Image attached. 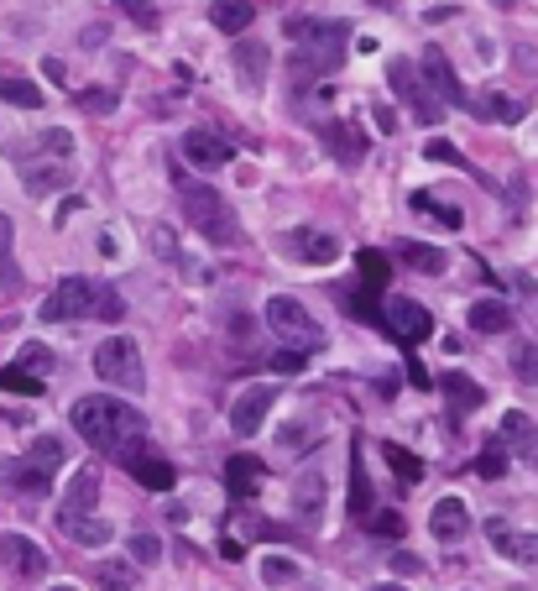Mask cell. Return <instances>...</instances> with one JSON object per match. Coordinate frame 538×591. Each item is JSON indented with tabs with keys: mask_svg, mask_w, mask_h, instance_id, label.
<instances>
[{
	"mask_svg": "<svg viewBox=\"0 0 538 591\" xmlns=\"http://www.w3.org/2000/svg\"><path fill=\"white\" fill-rule=\"evenodd\" d=\"M79 105L89 110V116H105V110L121 105V95H115V89H105V84H95V89H79Z\"/></svg>",
	"mask_w": 538,
	"mask_h": 591,
	"instance_id": "60d3db41",
	"label": "cell"
},
{
	"mask_svg": "<svg viewBox=\"0 0 538 591\" xmlns=\"http://www.w3.org/2000/svg\"><path fill=\"white\" fill-rule=\"evenodd\" d=\"M429 529H434L439 544H455V539L471 534V508H465L460 497H439L434 513H429Z\"/></svg>",
	"mask_w": 538,
	"mask_h": 591,
	"instance_id": "9a60e30c",
	"label": "cell"
},
{
	"mask_svg": "<svg viewBox=\"0 0 538 591\" xmlns=\"http://www.w3.org/2000/svg\"><path fill=\"white\" fill-rule=\"evenodd\" d=\"M507 471V445L502 440H491L481 456H476V476H486V482H497V476Z\"/></svg>",
	"mask_w": 538,
	"mask_h": 591,
	"instance_id": "ab89813d",
	"label": "cell"
},
{
	"mask_svg": "<svg viewBox=\"0 0 538 591\" xmlns=\"http://www.w3.org/2000/svg\"><path fill=\"white\" fill-rule=\"evenodd\" d=\"M429 157H434V163H465V157H460L450 142H429Z\"/></svg>",
	"mask_w": 538,
	"mask_h": 591,
	"instance_id": "f907efd6",
	"label": "cell"
},
{
	"mask_svg": "<svg viewBox=\"0 0 538 591\" xmlns=\"http://www.w3.org/2000/svg\"><path fill=\"white\" fill-rule=\"evenodd\" d=\"M267 325H272V335L277 340H288L293 351H319L324 346V330H319V320L309 309H303L298 299H288V293H277V299H267Z\"/></svg>",
	"mask_w": 538,
	"mask_h": 591,
	"instance_id": "5b68a950",
	"label": "cell"
},
{
	"mask_svg": "<svg viewBox=\"0 0 538 591\" xmlns=\"http://www.w3.org/2000/svg\"><path fill=\"white\" fill-rule=\"evenodd\" d=\"M288 42H293V74L298 79H324L345 63L350 21H314V16H288Z\"/></svg>",
	"mask_w": 538,
	"mask_h": 591,
	"instance_id": "7a4b0ae2",
	"label": "cell"
},
{
	"mask_svg": "<svg viewBox=\"0 0 538 591\" xmlns=\"http://www.w3.org/2000/svg\"><path fill=\"white\" fill-rule=\"evenodd\" d=\"M471 330H481V335H507V330H512V304H502V299H476V304H471Z\"/></svg>",
	"mask_w": 538,
	"mask_h": 591,
	"instance_id": "cb8c5ba5",
	"label": "cell"
},
{
	"mask_svg": "<svg viewBox=\"0 0 538 591\" xmlns=\"http://www.w3.org/2000/svg\"><path fill=\"white\" fill-rule=\"evenodd\" d=\"M272 367H277V372H303V367H309V351H293V346H283V351L272 356Z\"/></svg>",
	"mask_w": 538,
	"mask_h": 591,
	"instance_id": "681fc988",
	"label": "cell"
},
{
	"mask_svg": "<svg viewBox=\"0 0 538 591\" xmlns=\"http://www.w3.org/2000/svg\"><path fill=\"white\" fill-rule=\"evenodd\" d=\"M63 456H68V450H63V440H58V435H37V440H32V450H27V461H32L37 471H48V476L63 466Z\"/></svg>",
	"mask_w": 538,
	"mask_h": 591,
	"instance_id": "e575fe53",
	"label": "cell"
},
{
	"mask_svg": "<svg viewBox=\"0 0 538 591\" xmlns=\"http://www.w3.org/2000/svg\"><path fill=\"white\" fill-rule=\"evenodd\" d=\"M0 100H11L21 110H37L42 105V89L32 79H11V74H0Z\"/></svg>",
	"mask_w": 538,
	"mask_h": 591,
	"instance_id": "74e56055",
	"label": "cell"
},
{
	"mask_svg": "<svg viewBox=\"0 0 538 591\" xmlns=\"http://www.w3.org/2000/svg\"><path fill=\"white\" fill-rule=\"evenodd\" d=\"M366 529H371V534H382V539H397V534H403V518H397V513H371V518H366Z\"/></svg>",
	"mask_w": 538,
	"mask_h": 591,
	"instance_id": "7dc6e473",
	"label": "cell"
},
{
	"mask_svg": "<svg viewBox=\"0 0 538 591\" xmlns=\"http://www.w3.org/2000/svg\"><path fill=\"white\" fill-rule=\"evenodd\" d=\"M512 372H518L523 388H538V346L533 340H518V346H512Z\"/></svg>",
	"mask_w": 538,
	"mask_h": 591,
	"instance_id": "f35d334b",
	"label": "cell"
},
{
	"mask_svg": "<svg viewBox=\"0 0 538 591\" xmlns=\"http://www.w3.org/2000/svg\"><path fill=\"white\" fill-rule=\"evenodd\" d=\"M382 325L397 335V340H408V346H418V340H429L434 335V314L418 304V299H387L382 309Z\"/></svg>",
	"mask_w": 538,
	"mask_h": 591,
	"instance_id": "8fae6325",
	"label": "cell"
},
{
	"mask_svg": "<svg viewBox=\"0 0 538 591\" xmlns=\"http://www.w3.org/2000/svg\"><path fill=\"white\" fill-rule=\"evenodd\" d=\"M377 591H403V586H397V581H382V586H377Z\"/></svg>",
	"mask_w": 538,
	"mask_h": 591,
	"instance_id": "11a10c76",
	"label": "cell"
},
{
	"mask_svg": "<svg viewBox=\"0 0 538 591\" xmlns=\"http://www.w3.org/2000/svg\"><path fill=\"white\" fill-rule=\"evenodd\" d=\"M32 152H53V157H68V152H74V136H68V131H42V136H32V142H21L16 147V157H32Z\"/></svg>",
	"mask_w": 538,
	"mask_h": 591,
	"instance_id": "8d00e7d4",
	"label": "cell"
},
{
	"mask_svg": "<svg viewBox=\"0 0 538 591\" xmlns=\"http://www.w3.org/2000/svg\"><path fill=\"white\" fill-rule=\"evenodd\" d=\"M74 429L95 445V450H105V456H121L126 445H136V440H147V419L136 414L131 403H121V398H110V393H95V398H79L74 403Z\"/></svg>",
	"mask_w": 538,
	"mask_h": 591,
	"instance_id": "6da1fadb",
	"label": "cell"
},
{
	"mask_svg": "<svg viewBox=\"0 0 538 591\" xmlns=\"http://www.w3.org/2000/svg\"><path fill=\"white\" fill-rule=\"evenodd\" d=\"M486 539H491V550L502 560H512V565H538V534H523V529L502 524V518H491Z\"/></svg>",
	"mask_w": 538,
	"mask_h": 591,
	"instance_id": "5bb4252c",
	"label": "cell"
},
{
	"mask_svg": "<svg viewBox=\"0 0 538 591\" xmlns=\"http://www.w3.org/2000/svg\"><path fill=\"white\" fill-rule=\"evenodd\" d=\"M387 84L397 89V100H403V105H408V110H413V116L424 121V126H439L444 105L429 95L424 74H413V63H408V58H392V63H387Z\"/></svg>",
	"mask_w": 538,
	"mask_h": 591,
	"instance_id": "8992f818",
	"label": "cell"
},
{
	"mask_svg": "<svg viewBox=\"0 0 538 591\" xmlns=\"http://www.w3.org/2000/svg\"><path fill=\"white\" fill-rule=\"evenodd\" d=\"M95 581H100L105 591H136V565H126V560H100V565H95Z\"/></svg>",
	"mask_w": 538,
	"mask_h": 591,
	"instance_id": "d590c367",
	"label": "cell"
},
{
	"mask_svg": "<svg viewBox=\"0 0 538 591\" xmlns=\"http://www.w3.org/2000/svg\"><path fill=\"white\" fill-rule=\"evenodd\" d=\"M502 445H512L523 461L538 466V424H533L528 414H518V408H512V414H502Z\"/></svg>",
	"mask_w": 538,
	"mask_h": 591,
	"instance_id": "44dd1931",
	"label": "cell"
},
{
	"mask_svg": "<svg viewBox=\"0 0 538 591\" xmlns=\"http://www.w3.org/2000/svg\"><path fill=\"white\" fill-rule=\"evenodd\" d=\"M272 403H277V382H251V388H246L236 403H230V429H236L241 440H251L256 429L267 424Z\"/></svg>",
	"mask_w": 538,
	"mask_h": 591,
	"instance_id": "30bf717a",
	"label": "cell"
},
{
	"mask_svg": "<svg viewBox=\"0 0 538 591\" xmlns=\"http://www.w3.org/2000/svg\"><path fill=\"white\" fill-rule=\"evenodd\" d=\"M6 487L27 492V497H42V492L53 487V476H48V471H37L32 461H11V466H6Z\"/></svg>",
	"mask_w": 538,
	"mask_h": 591,
	"instance_id": "4316f807",
	"label": "cell"
},
{
	"mask_svg": "<svg viewBox=\"0 0 538 591\" xmlns=\"http://www.w3.org/2000/svg\"><path fill=\"white\" fill-rule=\"evenodd\" d=\"M225 482H230L236 497H251L256 487H262V461H256V456H230L225 461Z\"/></svg>",
	"mask_w": 538,
	"mask_h": 591,
	"instance_id": "484cf974",
	"label": "cell"
},
{
	"mask_svg": "<svg viewBox=\"0 0 538 591\" xmlns=\"http://www.w3.org/2000/svg\"><path fill=\"white\" fill-rule=\"evenodd\" d=\"M439 388H444V403H450L455 429H460V419H465V414H476V408L486 403V393H481V388H476V382L465 377V372H444V377H439Z\"/></svg>",
	"mask_w": 538,
	"mask_h": 591,
	"instance_id": "ac0fdd59",
	"label": "cell"
},
{
	"mask_svg": "<svg viewBox=\"0 0 538 591\" xmlns=\"http://www.w3.org/2000/svg\"><path fill=\"white\" fill-rule=\"evenodd\" d=\"M21 184H27V194H53V189H68V168H63V163H32Z\"/></svg>",
	"mask_w": 538,
	"mask_h": 591,
	"instance_id": "f546056e",
	"label": "cell"
},
{
	"mask_svg": "<svg viewBox=\"0 0 538 591\" xmlns=\"http://www.w3.org/2000/svg\"><path fill=\"white\" fill-rule=\"evenodd\" d=\"M183 157L199 163V168H225L230 157H236V147H230L225 136H215V131H189L183 136Z\"/></svg>",
	"mask_w": 538,
	"mask_h": 591,
	"instance_id": "d6986e66",
	"label": "cell"
},
{
	"mask_svg": "<svg viewBox=\"0 0 538 591\" xmlns=\"http://www.w3.org/2000/svg\"><path fill=\"white\" fill-rule=\"evenodd\" d=\"M0 565H6L11 576H21V581L48 576V555H42V544L27 539V534H0Z\"/></svg>",
	"mask_w": 538,
	"mask_h": 591,
	"instance_id": "7c38bea8",
	"label": "cell"
},
{
	"mask_svg": "<svg viewBox=\"0 0 538 591\" xmlns=\"http://www.w3.org/2000/svg\"><path fill=\"white\" fill-rule=\"evenodd\" d=\"M131 560H136V565H157V560H162V539L136 534V539H131Z\"/></svg>",
	"mask_w": 538,
	"mask_h": 591,
	"instance_id": "bcb514c9",
	"label": "cell"
},
{
	"mask_svg": "<svg viewBox=\"0 0 538 591\" xmlns=\"http://www.w3.org/2000/svg\"><path fill=\"white\" fill-rule=\"evenodd\" d=\"M371 513H377V508H371V482H366L361 440H356V445H350V518H356V524H366Z\"/></svg>",
	"mask_w": 538,
	"mask_h": 591,
	"instance_id": "603a6c76",
	"label": "cell"
},
{
	"mask_svg": "<svg viewBox=\"0 0 538 591\" xmlns=\"http://www.w3.org/2000/svg\"><path fill=\"white\" fill-rule=\"evenodd\" d=\"M418 74H424V84H429L434 95H439V105H465V100H471V89L460 84V74L450 68V58H444L439 48H429V53H424V63H418Z\"/></svg>",
	"mask_w": 538,
	"mask_h": 591,
	"instance_id": "4fadbf2b",
	"label": "cell"
},
{
	"mask_svg": "<svg viewBox=\"0 0 538 591\" xmlns=\"http://www.w3.org/2000/svg\"><path fill=\"white\" fill-rule=\"evenodd\" d=\"M397 257H403L408 267H418V272H429V278H439V272H444V252H439V246H429V241H403V246H397Z\"/></svg>",
	"mask_w": 538,
	"mask_h": 591,
	"instance_id": "f1b7e54d",
	"label": "cell"
},
{
	"mask_svg": "<svg viewBox=\"0 0 538 591\" xmlns=\"http://www.w3.org/2000/svg\"><path fill=\"white\" fill-rule=\"evenodd\" d=\"M356 262H361V278H366L371 288H382V283H387V257H382V252H371V246H366V252H361Z\"/></svg>",
	"mask_w": 538,
	"mask_h": 591,
	"instance_id": "ee69618b",
	"label": "cell"
},
{
	"mask_svg": "<svg viewBox=\"0 0 538 591\" xmlns=\"http://www.w3.org/2000/svg\"><path fill=\"white\" fill-rule=\"evenodd\" d=\"M251 16H256L251 0H215V6H209V21H215L220 32H230V37H241L251 27Z\"/></svg>",
	"mask_w": 538,
	"mask_h": 591,
	"instance_id": "d4e9b609",
	"label": "cell"
},
{
	"mask_svg": "<svg viewBox=\"0 0 538 591\" xmlns=\"http://www.w3.org/2000/svg\"><path fill=\"white\" fill-rule=\"evenodd\" d=\"M95 503H100V471L84 466L74 482H68V492H63V513H58V518H89V513H95Z\"/></svg>",
	"mask_w": 538,
	"mask_h": 591,
	"instance_id": "ffe728a7",
	"label": "cell"
},
{
	"mask_svg": "<svg viewBox=\"0 0 538 591\" xmlns=\"http://www.w3.org/2000/svg\"><path fill=\"white\" fill-rule=\"evenodd\" d=\"M115 461H121L131 476H136V482H142L147 492H173V482H178V471H173V461L168 456H162V450H152L147 440H136V445H126L121 450V456H115Z\"/></svg>",
	"mask_w": 538,
	"mask_h": 591,
	"instance_id": "52a82bcc",
	"label": "cell"
},
{
	"mask_svg": "<svg viewBox=\"0 0 538 591\" xmlns=\"http://www.w3.org/2000/svg\"><path fill=\"white\" fill-rule=\"evenodd\" d=\"M42 388H48V377H37V372H27V367H0V393H27V398H37Z\"/></svg>",
	"mask_w": 538,
	"mask_h": 591,
	"instance_id": "836d02e7",
	"label": "cell"
},
{
	"mask_svg": "<svg viewBox=\"0 0 538 591\" xmlns=\"http://www.w3.org/2000/svg\"><path fill=\"white\" fill-rule=\"evenodd\" d=\"M283 252L303 267H330V262H340V241H335V231H319V225H293L283 236Z\"/></svg>",
	"mask_w": 538,
	"mask_h": 591,
	"instance_id": "9c48e42d",
	"label": "cell"
},
{
	"mask_svg": "<svg viewBox=\"0 0 538 591\" xmlns=\"http://www.w3.org/2000/svg\"><path fill=\"white\" fill-rule=\"evenodd\" d=\"M95 372H100V382H110V388H121V393H142V388H147L142 351H136V340H126V335L100 340V351H95Z\"/></svg>",
	"mask_w": 538,
	"mask_h": 591,
	"instance_id": "277c9868",
	"label": "cell"
},
{
	"mask_svg": "<svg viewBox=\"0 0 538 591\" xmlns=\"http://www.w3.org/2000/svg\"><path fill=\"white\" fill-rule=\"evenodd\" d=\"M16 367H27V372H37V377H48L53 372V351L48 346H27L16 356Z\"/></svg>",
	"mask_w": 538,
	"mask_h": 591,
	"instance_id": "f6af8a7d",
	"label": "cell"
},
{
	"mask_svg": "<svg viewBox=\"0 0 538 591\" xmlns=\"http://www.w3.org/2000/svg\"><path fill=\"white\" fill-rule=\"evenodd\" d=\"M58 529L68 534V539H79V544H110V524L105 518H58Z\"/></svg>",
	"mask_w": 538,
	"mask_h": 591,
	"instance_id": "4dcf8cb0",
	"label": "cell"
},
{
	"mask_svg": "<svg viewBox=\"0 0 538 591\" xmlns=\"http://www.w3.org/2000/svg\"><path fill=\"white\" fill-rule=\"evenodd\" d=\"M408 377H413V388H434V382H429V372L418 367V356H408Z\"/></svg>",
	"mask_w": 538,
	"mask_h": 591,
	"instance_id": "db71d44e",
	"label": "cell"
},
{
	"mask_svg": "<svg viewBox=\"0 0 538 591\" xmlns=\"http://www.w3.org/2000/svg\"><path fill=\"white\" fill-rule=\"evenodd\" d=\"M53 591H79V586H53Z\"/></svg>",
	"mask_w": 538,
	"mask_h": 591,
	"instance_id": "9f6ffc18",
	"label": "cell"
},
{
	"mask_svg": "<svg viewBox=\"0 0 538 591\" xmlns=\"http://www.w3.org/2000/svg\"><path fill=\"white\" fill-rule=\"evenodd\" d=\"M121 11L136 21V27H157V11H152V0H121Z\"/></svg>",
	"mask_w": 538,
	"mask_h": 591,
	"instance_id": "c3c4849f",
	"label": "cell"
},
{
	"mask_svg": "<svg viewBox=\"0 0 538 591\" xmlns=\"http://www.w3.org/2000/svg\"><path fill=\"white\" fill-rule=\"evenodd\" d=\"M324 508V492H319V471H303L298 476V524H314Z\"/></svg>",
	"mask_w": 538,
	"mask_h": 591,
	"instance_id": "d6a6232c",
	"label": "cell"
},
{
	"mask_svg": "<svg viewBox=\"0 0 538 591\" xmlns=\"http://www.w3.org/2000/svg\"><path fill=\"white\" fill-rule=\"evenodd\" d=\"M465 110L481 121H523V100H512V95H497V89H481V95L465 100Z\"/></svg>",
	"mask_w": 538,
	"mask_h": 591,
	"instance_id": "7402d4cb",
	"label": "cell"
},
{
	"mask_svg": "<svg viewBox=\"0 0 538 591\" xmlns=\"http://www.w3.org/2000/svg\"><path fill=\"white\" fill-rule=\"evenodd\" d=\"M178 199H183V215H189V225H194L204 241H215V246L241 241V220H236L230 199H225L215 184H178Z\"/></svg>",
	"mask_w": 538,
	"mask_h": 591,
	"instance_id": "3957f363",
	"label": "cell"
},
{
	"mask_svg": "<svg viewBox=\"0 0 538 591\" xmlns=\"http://www.w3.org/2000/svg\"><path fill=\"white\" fill-rule=\"evenodd\" d=\"M382 461L397 471V482H424V461H418L413 450H403V445L387 440V445H382Z\"/></svg>",
	"mask_w": 538,
	"mask_h": 591,
	"instance_id": "1f68e13d",
	"label": "cell"
},
{
	"mask_svg": "<svg viewBox=\"0 0 538 591\" xmlns=\"http://www.w3.org/2000/svg\"><path fill=\"white\" fill-rule=\"evenodd\" d=\"M413 210H429V220H439L444 231H460V225H465V210H460V204H444V199L429 194V189L413 194Z\"/></svg>",
	"mask_w": 538,
	"mask_h": 591,
	"instance_id": "83f0119b",
	"label": "cell"
},
{
	"mask_svg": "<svg viewBox=\"0 0 538 591\" xmlns=\"http://www.w3.org/2000/svg\"><path fill=\"white\" fill-rule=\"evenodd\" d=\"M11 241H16V225H11V215H0V262L11 257Z\"/></svg>",
	"mask_w": 538,
	"mask_h": 591,
	"instance_id": "816d5d0a",
	"label": "cell"
},
{
	"mask_svg": "<svg viewBox=\"0 0 538 591\" xmlns=\"http://www.w3.org/2000/svg\"><path fill=\"white\" fill-rule=\"evenodd\" d=\"M230 63H236V79H241L246 89H262V84H267V68H272V53H267V42L241 37V48L230 53Z\"/></svg>",
	"mask_w": 538,
	"mask_h": 591,
	"instance_id": "2e32d148",
	"label": "cell"
},
{
	"mask_svg": "<svg viewBox=\"0 0 538 591\" xmlns=\"http://www.w3.org/2000/svg\"><path fill=\"white\" fill-rule=\"evenodd\" d=\"M293 576H298L293 560H283V555H267V560H262V581H267V586H288Z\"/></svg>",
	"mask_w": 538,
	"mask_h": 591,
	"instance_id": "b9f144b4",
	"label": "cell"
},
{
	"mask_svg": "<svg viewBox=\"0 0 538 591\" xmlns=\"http://www.w3.org/2000/svg\"><path fill=\"white\" fill-rule=\"evenodd\" d=\"M121 314H126V304H121V293H115V288H95V320H121Z\"/></svg>",
	"mask_w": 538,
	"mask_h": 591,
	"instance_id": "7bdbcfd3",
	"label": "cell"
},
{
	"mask_svg": "<svg viewBox=\"0 0 538 591\" xmlns=\"http://www.w3.org/2000/svg\"><path fill=\"white\" fill-rule=\"evenodd\" d=\"M324 147H330L335 163L356 168L361 157H366V131H361V126H350V121H330V126H324Z\"/></svg>",
	"mask_w": 538,
	"mask_h": 591,
	"instance_id": "e0dca14e",
	"label": "cell"
},
{
	"mask_svg": "<svg viewBox=\"0 0 538 591\" xmlns=\"http://www.w3.org/2000/svg\"><path fill=\"white\" fill-rule=\"evenodd\" d=\"M392 571H397V576H418L424 565H418V555H392Z\"/></svg>",
	"mask_w": 538,
	"mask_h": 591,
	"instance_id": "f5cc1de1",
	"label": "cell"
},
{
	"mask_svg": "<svg viewBox=\"0 0 538 591\" xmlns=\"http://www.w3.org/2000/svg\"><path fill=\"white\" fill-rule=\"evenodd\" d=\"M89 314H95V283H89V278H63L48 293V304H42V320H48V325L89 320Z\"/></svg>",
	"mask_w": 538,
	"mask_h": 591,
	"instance_id": "ba28073f",
	"label": "cell"
}]
</instances>
